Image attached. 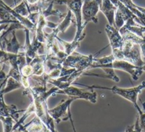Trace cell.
Listing matches in <instances>:
<instances>
[{
    "instance_id": "4316f807",
    "label": "cell",
    "mask_w": 145,
    "mask_h": 132,
    "mask_svg": "<svg viewBox=\"0 0 145 132\" xmlns=\"http://www.w3.org/2000/svg\"><path fill=\"white\" fill-rule=\"evenodd\" d=\"M138 116H139L140 125L142 130V132H145V112H142Z\"/></svg>"
},
{
    "instance_id": "52a82bcc",
    "label": "cell",
    "mask_w": 145,
    "mask_h": 132,
    "mask_svg": "<svg viewBox=\"0 0 145 132\" xmlns=\"http://www.w3.org/2000/svg\"><path fill=\"white\" fill-rule=\"evenodd\" d=\"M112 68V69H117L120 70V71H123L126 73H129L131 76L132 77L133 80L134 81H138L141 75L143 73L142 71V67H137L134 65L131 64L128 62L123 61V60H114L112 63H110L108 65L102 66H93L89 68V69H92V68Z\"/></svg>"
},
{
    "instance_id": "e0dca14e",
    "label": "cell",
    "mask_w": 145,
    "mask_h": 132,
    "mask_svg": "<svg viewBox=\"0 0 145 132\" xmlns=\"http://www.w3.org/2000/svg\"><path fill=\"white\" fill-rule=\"evenodd\" d=\"M0 5H2V6H3V7L6 9V10H8L10 13L12 15V16H13L14 18H15L18 20V21L20 22V23H21L23 26L25 27V29L29 30L30 31L32 32V33H33V34H35V33H36V25H34V24H33V23H32V22L31 21V20H30L28 18H25V17H23V16H21V15H18V14L16 13V12H15L14 11V10H12L11 7H8L7 5H5V4L2 1H0Z\"/></svg>"
},
{
    "instance_id": "44dd1931",
    "label": "cell",
    "mask_w": 145,
    "mask_h": 132,
    "mask_svg": "<svg viewBox=\"0 0 145 132\" xmlns=\"http://www.w3.org/2000/svg\"><path fill=\"white\" fill-rule=\"evenodd\" d=\"M0 18H1V25L2 24H9L17 21L16 19L12 16L8 10H7L2 5H0Z\"/></svg>"
},
{
    "instance_id": "ac0fdd59",
    "label": "cell",
    "mask_w": 145,
    "mask_h": 132,
    "mask_svg": "<svg viewBox=\"0 0 145 132\" xmlns=\"http://www.w3.org/2000/svg\"><path fill=\"white\" fill-rule=\"evenodd\" d=\"M102 71H104L105 72V75H101V74H97V73H90V72H84L83 73L84 76H95V77H99V78H108V79H111L113 81L118 83L120 81V78L118 76L116 75L115 73V70L112 68H101Z\"/></svg>"
},
{
    "instance_id": "8fae6325",
    "label": "cell",
    "mask_w": 145,
    "mask_h": 132,
    "mask_svg": "<svg viewBox=\"0 0 145 132\" xmlns=\"http://www.w3.org/2000/svg\"><path fill=\"white\" fill-rule=\"evenodd\" d=\"M105 32L108 37L109 42L112 48V51L120 50L125 44V40L119 32V29L115 26H111L109 24L105 25Z\"/></svg>"
},
{
    "instance_id": "d4e9b609",
    "label": "cell",
    "mask_w": 145,
    "mask_h": 132,
    "mask_svg": "<svg viewBox=\"0 0 145 132\" xmlns=\"http://www.w3.org/2000/svg\"><path fill=\"white\" fill-rule=\"evenodd\" d=\"M12 10L18 15L25 17V18H28V15H29V12H28V9L27 7L26 4H25V1L20 2V5H18L17 7H15Z\"/></svg>"
},
{
    "instance_id": "277c9868",
    "label": "cell",
    "mask_w": 145,
    "mask_h": 132,
    "mask_svg": "<svg viewBox=\"0 0 145 132\" xmlns=\"http://www.w3.org/2000/svg\"><path fill=\"white\" fill-rule=\"evenodd\" d=\"M54 3L65 5L69 10L74 14L76 23V33L73 41H81L84 39L86 33H83L84 28H83L82 7L84 1H59Z\"/></svg>"
},
{
    "instance_id": "9a60e30c",
    "label": "cell",
    "mask_w": 145,
    "mask_h": 132,
    "mask_svg": "<svg viewBox=\"0 0 145 132\" xmlns=\"http://www.w3.org/2000/svg\"><path fill=\"white\" fill-rule=\"evenodd\" d=\"M18 131L23 132H51L36 116L28 124L24 125H20Z\"/></svg>"
},
{
    "instance_id": "7402d4cb",
    "label": "cell",
    "mask_w": 145,
    "mask_h": 132,
    "mask_svg": "<svg viewBox=\"0 0 145 132\" xmlns=\"http://www.w3.org/2000/svg\"><path fill=\"white\" fill-rule=\"evenodd\" d=\"M22 87H23V86L21 83L17 81L16 80L14 79L13 78H10L8 81H7V86H5L2 90H1L0 94L4 95L5 94H7V93L10 92V91H13V90H15V89H20Z\"/></svg>"
},
{
    "instance_id": "d6a6232c",
    "label": "cell",
    "mask_w": 145,
    "mask_h": 132,
    "mask_svg": "<svg viewBox=\"0 0 145 132\" xmlns=\"http://www.w3.org/2000/svg\"><path fill=\"white\" fill-rule=\"evenodd\" d=\"M125 132H127V131H125Z\"/></svg>"
},
{
    "instance_id": "30bf717a",
    "label": "cell",
    "mask_w": 145,
    "mask_h": 132,
    "mask_svg": "<svg viewBox=\"0 0 145 132\" xmlns=\"http://www.w3.org/2000/svg\"><path fill=\"white\" fill-rule=\"evenodd\" d=\"M57 94H66L69 97L75 98L76 99H85L89 101L91 103H96L97 99V94L93 90H91V92H87L78 88L71 86L63 90H59Z\"/></svg>"
},
{
    "instance_id": "7c38bea8",
    "label": "cell",
    "mask_w": 145,
    "mask_h": 132,
    "mask_svg": "<svg viewBox=\"0 0 145 132\" xmlns=\"http://www.w3.org/2000/svg\"><path fill=\"white\" fill-rule=\"evenodd\" d=\"M99 10L105 16L108 21V24L111 26L115 25V16L117 11L118 7L112 3V1L105 0V1H99Z\"/></svg>"
},
{
    "instance_id": "f546056e",
    "label": "cell",
    "mask_w": 145,
    "mask_h": 132,
    "mask_svg": "<svg viewBox=\"0 0 145 132\" xmlns=\"http://www.w3.org/2000/svg\"><path fill=\"white\" fill-rule=\"evenodd\" d=\"M142 105H143V108H144V112H145V103H142Z\"/></svg>"
},
{
    "instance_id": "1f68e13d",
    "label": "cell",
    "mask_w": 145,
    "mask_h": 132,
    "mask_svg": "<svg viewBox=\"0 0 145 132\" xmlns=\"http://www.w3.org/2000/svg\"><path fill=\"white\" fill-rule=\"evenodd\" d=\"M16 132H18V131H16ZM18 132H23V131H18Z\"/></svg>"
},
{
    "instance_id": "ba28073f",
    "label": "cell",
    "mask_w": 145,
    "mask_h": 132,
    "mask_svg": "<svg viewBox=\"0 0 145 132\" xmlns=\"http://www.w3.org/2000/svg\"><path fill=\"white\" fill-rule=\"evenodd\" d=\"M72 13L71 10H68V13L66 14V16L65 17L64 20L61 22V23L58 24L56 28L53 29L52 32L51 33H45V38H46V54L50 52L52 47L54 45V41L55 39L57 37V34L59 32H63L64 33L65 31L67 28L70 26L72 23V22H74L73 19H72Z\"/></svg>"
},
{
    "instance_id": "484cf974",
    "label": "cell",
    "mask_w": 145,
    "mask_h": 132,
    "mask_svg": "<svg viewBox=\"0 0 145 132\" xmlns=\"http://www.w3.org/2000/svg\"><path fill=\"white\" fill-rule=\"evenodd\" d=\"M1 121L3 124L4 132H12L13 131L14 120L12 118H5L1 116Z\"/></svg>"
},
{
    "instance_id": "d6986e66",
    "label": "cell",
    "mask_w": 145,
    "mask_h": 132,
    "mask_svg": "<svg viewBox=\"0 0 145 132\" xmlns=\"http://www.w3.org/2000/svg\"><path fill=\"white\" fill-rule=\"evenodd\" d=\"M123 4L126 6L137 17V18L139 20V24L140 25L145 27V15L142 13V12L137 10V8L133 6V2L132 1H121Z\"/></svg>"
},
{
    "instance_id": "83f0119b",
    "label": "cell",
    "mask_w": 145,
    "mask_h": 132,
    "mask_svg": "<svg viewBox=\"0 0 145 132\" xmlns=\"http://www.w3.org/2000/svg\"><path fill=\"white\" fill-rule=\"evenodd\" d=\"M141 53H142V58L143 61L145 63V44L140 46Z\"/></svg>"
},
{
    "instance_id": "4dcf8cb0",
    "label": "cell",
    "mask_w": 145,
    "mask_h": 132,
    "mask_svg": "<svg viewBox=\"0 0 145 132\" xmlns=\"http://www.w3.org/2000/svg\"><path fill=\"white\" fill-rule=\"evenodd\" d=\"M142 71H145V65H144V66H143V67H142Z\"/></svg>"
},
{
    "instance_id": "2e32d148",
    "label": "cell",
    "mask_w": 145,
    "mask_h": 132,
    "mask_svg": "<svg viewBox=\"0 0 145 132\" xmlns=\"http://www.w3.org/2000/svg\"><path fill=\"white\" fill-rule=\"evenodd\" d=\"M4 95L0 94V99H1V109H0V114L1 116L5 118H12L15 121V123L19 121L18 119V112H25V110H18L16 106L14 105H7L4 102Z\"/></svg>"
},
{
    "instance_id": "6da1fadb",
    "label": "cell",
    "mask_w": 145,
    "mask_h": 132,
    "mask_svg": "<svg viewBox=\"0 0 145 132\" xmlns=\"http://www.w3.org/2000/svg\"><path fill=\"white\" fill-rule=\"evenodd\" d=\"M59 90L55 86L46 91V86H34L25 89L23 93V95H30L32 97V103L28 107L27 111L30 114L33 112L36 114V116L51 132H57V131L54 127V119L49 113L46 102L50 96L57 94Z\"/></svg>"
},
{
    "instance_id": "4fadbf2b",
    "label": "cell",
    "mask_w": 145,
    "mask_h": 132,
    "mask_svg": "<svg viewBox=\"0 0 145 132\" xmlns=\"http://www.w3.org/2000/svg\"><path fill=\"white\" fill-rule=\"evenodd\" d=\"M75 100H76V99H75V98L69 97V99H68L63 103H60L56 107L51 110L49 109V113L54 119V121H56L57 124H58L60 123L61 118L64 116L65 114H66L67 111L70 110V106H71V103Z\"/></svg>"
},
{
    "instance_id": "3957f363",
    "label": "cell",
    "mask_w": 145,
    "mask_h": 132,
    "mask_svg": "<svg viewBox=\"0 0 145 132\" xmlns=\"http://www.w3.org/2000/svg\"><path fill=\"white\" fill-rule=\"evenodd\" d=\"M76 84L79 85V86H86L88 89H91V90H93V89H105V90L111 91L113 94H118V95L122 97H123L124 99L130 101L131 103H133L134 107H136V109L137 110V111H138L139 115L143 112V111L140 109V107H138V105H137V99H138V94H140V93H142V91L145 89V81H142L139 85L135 86V87L130 88V89L120 88V87H118V86H113L112 87H106V86H97V85L87 86V85L81 84Z\"/></svg>"
},
{
    "instance_id": "603a6c76",
    "label": "cell",
    "mask_w": 145,
    "mask_h": 132,
    "mask_svg": "<svg viewBox=\"0 0 145 132\" xmlns=\"http://www.w3.org/2000/svg\"><path fill=\"white\" fill-rule=\"evenodd\" d=\"M54 3V1H51L50 5H49V6H48L46 9H44V10H41V11L39 12L40 13L42 14L45 18H46L47 17L50 16V15H55V16L59 17V18H64V16H66V15L62 13L61 12L59 11V10H52Z\"/></svg>"
},
{
    "instance_id": "ffe728a7",
    "label": "cell",
    "mask_w": 145,
    "mask_h": 132,
    "mask_svg": "<svg viewBox=\"0 0 145 132\" xmlns=\"http://www.w3.org/2000/svg\"><path fill=\"white\" fill-rule=\"evenodd\" d=\"M125 31H130L131 33H134L138 37H141V38H143L144 37V33H145V27L142 26V25H135V26H130V25H123L122 28L119 30V32L121 33V32Z\"/></svg>"
},
{
    "instance_id": "7a4b0ae2",
    "label": "cell",
    "mask_w": 145,
    "mask_h": 132,
    "mask_svg": "<svg viewBox=\"0 0 145 132\" xmlns=\"http://www.w3.org/2000/svg\"><path fill=\"white\" fill-rule=\"evenodd\" d=\"M112 55L115 59L117 60H123L137 67L145 65V63L142 58L140 46L129 40H125L124 46L121 50L112 51Z\"/></svg>"
},
{
    "instance_id": "8992f818",
    "label": "cell",
    "mask_w": 145,
    "mask_h": 132,
    "mask_svg": "<svg viewBox=\"0 0 145 132\" xmlns=\"http://www.w3.org/2000/svg\"><path fill=\"white\" fill-rule=\"evenodd\" d=\"M94 55H84L74 52L69 55L63 63V67L69 69H75L81 72H86L93 64Z\"/></svg>"
},
{
    "instance_id": "f1b7e54d",
    "label": "cell",
    "mask_w": 145,
    "mask_h": 132,
    "mask_svg": "<svg viewBox=\"0 0 145 132\" xmlns=\"http://www.w3.org/2000/svg\"><path fill=\"white\" fill-rule=\"evenodd\" d=\"M133 6H134L135 8H137V10H139V11H141L142 12V13H144L145 15V8H144V7H138V6H137L136 4H134V2H133Z\"/></svg>"
},
{
    "instance_id": "5bb4252c",
    "label": "cell",
    "mask_w": 145,
    "mask_h": 132,
    "mask_svg": "<svg viewBox=\"0 0 145 132\" xmlns=\"http://www.w3.org/2000/svg\"><path fill=\"white\" fill-rule=\"evenodd\" d=\"M12 37L10 38V40L5 38L3 40L0 41L1 50H3L8 53H11V54L18 55L20 52V50H23V47L20 46L17 39L16 36H15V31L12 32Z\"/></svg>"
},
{
    "instance_id": "9c48e42d",
    "label": "cell",
    "mask_w": 145,
    "mask_h": 132,
    "mask_svg": "<svg viewBox=\"0 0 145 132\" xmlns=\"http://www.w3.org/2000/svg\"><path fill=\"white\" fill-rule=\"evenodd\" d=\"M99 10V1H84L82 7V17L83 28L84 29L89 22H93L96 24L98 23L97 15Z\"/></svg>"
},
{
    "instance_id": "5b68a950",
    "label": "cell",
    "mask_w": 145,
    "mask_h": 132,
    "mask_svg": "<svg viewBox=\"0 0 145 132\" xmlns=\"http://www.w3.org/2000/svg\"><path fill=\"white\" fill-rule=\"evenodd\" d=\"M112 2L118 7L115 16V25L116 28L120 30L126 23L131 26L137 25V23H138L139 25V20L137 18V17L124 4H123L121 1Z\"/></svg>"
},
{
    "instance_id": "cb8c5ba5",
    "label": "cell",
    "mask_w": 145,
    "mask_h": 132,
    "mask_svg": "<svg viewBox=\"0 0 145 132\" xmlns=\"http://www.w3.org/2000/svg\"><path fill=\"white\" fill-rule=\"evenodd\" d=\"M17 29H23L25 30V28L22 25L21 23H20L19 21H15L14 23H11L10 24V26L8 27L7 28H6V30H5L4 31L1 32V37H0V41L1 40H3L4 39L7 38V36L10 33H12V31H15Z\"/></svg>"
}]
</instances>
